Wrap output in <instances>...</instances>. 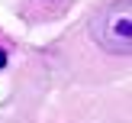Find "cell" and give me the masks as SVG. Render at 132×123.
<instances>
[{"mask_svg": "<svg viewBox=\"0 0 132 123\" xmlns=\"http://www.w3.org/2000/svg\"><path fill=\"white\" fill-rule=\"evenodd\" d=\"M90 39L110 55H132V0H116L90 19Z\"/></svg>", "mask_w": 132, "mask_h": 123, "instance_id": "6da1fadb", "label": "cell"}, {"mask_svg": "<svg viewBox=\"0 0 132 123\" xmlns=\"http://www.w3.org/2000/svg\"><path fill=\"white\" fill-rule=\"evenodd\" d=\"M3 62H6V58H3V52H0V65H3Z\"/></svg>", "mask_w": 132, "mask_h": 123, "instance_id": "7a4b0ae2", "label": "cell"}]
</instances>
